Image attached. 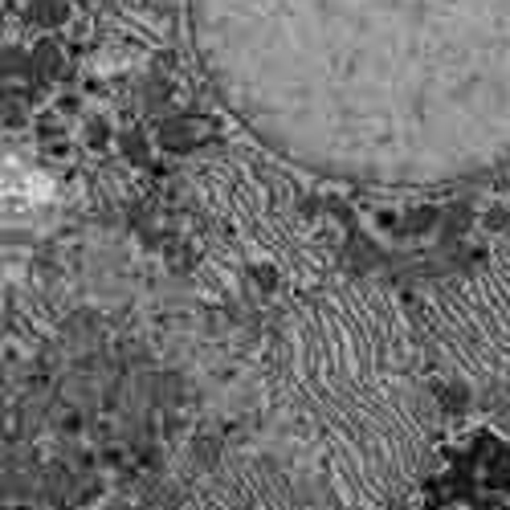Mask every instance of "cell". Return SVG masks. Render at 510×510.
I'll use <instances>...</instances> for the list:
<instances>
[{
  "mask_svg": "<svg viewBox=\"0 0 510 510\" xmlns=\"http://www.w3.org/2000/svg\"><path fill=\"white\" fill-rule=\"evenodd\" d=\"M66 16H69L66 0H29V21L46 25V29H58V25H66Z\"/></svg>",
  "mask_w": 510,
  "mask_h": 510,
  "instance_id": "cell-4",
  "label": "cell"
},
{
  "mask_svg": "<svg viewBox=\"0 0 510 510\" xmlns=\"http://www.w3.org/2000/svg\"><path fill=\"white\" fill-rule=\"evenodd\" d=\"M33 78H37V82H54V78H61V49L54 46V41H41V46L33 49Z\"/></svg>",
  "mask_w": 510,
  "mask_h": 510,
  "instance_id": "cell-3",
  "label": "cell"
},
{
  "mask_svg": "<svg viewBox=\"0 0 510 510\" xmlns=\"http://www.w3.org/2000/svg\"><path fill=\"white\" fill-rule=\"evenodd\" d=\"M180 510H303L294 482L266 462H228Z\"/></svg>",
  "mask_w": 510,
  "mask_h": 510,
  "instance_id": "cell-1",
  "label": "cell"
},
{
  "mask_svg": "<svg viewBox=\"0 0 510 510\" xmlns=\"http://www.w3.org/2000/svg\"><path fill=\"white\" fill-rule=\"evenodd\" d=\"M441 225H445V241L462 237V233H465V225H470V205H453L450 213H441Z\"/></svg>",
  "mask_w": 510,
  "mask_h": 510,
  "instance_id": "cell-6",
  "label": "cell"
},
{
  "mask_svg": "<svg viewBox=\"0 0 510 510\" xmlns=\"http://www.w3.org/2000/svg\"><path fill=\"white\" fill-rule=\"evenodd\" d=\"M90 143H94V147L107 143V127H102V122H94V127H90Z\"/></svg>",
  "mask_w": 510,
  "mask_h": 510,
  "instance_id": "cell-8",
  "label": "cell"
},
{
  "mask_svg": "<svg viewBox=\"0 0 510 510\" xmlns=\"http://www.w3.org/2000/svg\"><path fill=\"white\" fill-rule=\"evenodd\" d=\"M102 510H131V506H102Z\"/></svg>",
  "mask_w": 510,
  "mask_h": 510,
  "instance_id": "cell-9",
  "label": "cell"
},
{
  "mask_svg": "<svg viewBox=\"0 0 510 510\" xmlns=\"http://www.w3.org/2000/svg\"><path fill=\"white\" fill-rule=\"evenodd\" d=\"M437 221H441V213H437L433 205H420V208H409L404 213V233H429Z\"/></svg>",
  "mask_w": 510,
  "mask_h": 510,
  "instance_id": "cell-5",
  "label": "cell"
},
{
  "mask_svg": "<svg viewBox=\"0 0 510 510\" xmlns=\"http://www.w3.org/2000/svg\"><path fill=\"white\" fill-rule=\"evenodd\" d=\"M160 143L168 147V152H188V147L197 143V122L192 119H168L160 127Z\"/></svg>",
  "mask_w": 510,
  "mask_h": 510,
  "instance_id": "cell-2",
  "label": "cell"
},
{
  "mask_svg": "<svg viewBox=\"0 0 510 510\" xmlns=\"http://www.w3.org/2000/svg\"><path fill=\"white\" fill-rule=\"evenodd\" d=\"M119 143H122V152H127L131 164H147V143H143V135H139V131H122Z\"/></svg>",
  "mask_w": 510,
  "mask_h": 510,
  "instance_id": "cell-7",
  "label": "cell"
}]
</instances>
